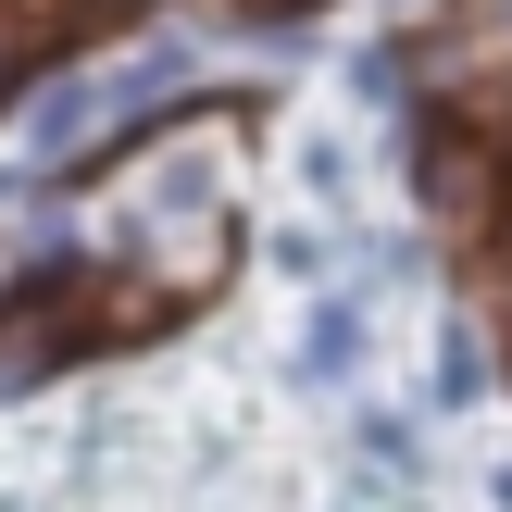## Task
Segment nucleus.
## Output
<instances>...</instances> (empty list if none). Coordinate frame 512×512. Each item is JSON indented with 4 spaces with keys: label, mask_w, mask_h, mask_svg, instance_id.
Masks as SVG:
<instances>
[{
    "label": "nucleus",
    "mask_w": 512,
    "mask_h": 512,
    "mask_svg": "<svg viewBox=\"0 0 512 512\" xmlns=\"http://www.w3.org/2000/svg\"><path fill=\"white\" fill-rule=\"evenodd\" d=\"M400 125H413V188H425V225H438L450 250H488L500 225H512V150L463 113V100H413Z\"/></svg>",
    "instance_id": "obj_1"
},
{
    "label": "nucleus",
    "mask_w": 512,
    "mask_h": 512,
    "mask_svg": "<svg viewBox=\"0 0 512 512\" xmlns=\"http://www.w3.org/2000/svg\"><path fill=\"white\" fill-rule=\"evenodd\" d=\"M100 138H113V88H100V75H63V88H38V100H25V125H13V150H25V163H88V150Z\"/></svg>",
    "instance_id": "obj_2"
},
{
    "label": "nucleus",
    "mask_w": 512,
    "mask_h": 512,
    "mask_svg": "<svg viewBox=\"0 0 512 512\" xmlns=\"http://www.w3.org/2000/svg\"><path fill=\"white\" fill-rule=\"evenodd\" d=\"M363 338H375V325H363V300H325V313H313V350H300V363H313V375H350V363H363Z\"/></svg>",
    "instance_id": "obj_3"
},
{
    "label": "nucleus",
    "mask_w": 512,
    "mask_h": 512,
    "mask_svg": "<svg viewBox=\"0 0 512 512\" xmlns=\"http://www.w3.org/2000/svg\"><path fill=\"white\" fill-rule=\"evenodd\" d=\"M475 388H488V338H475V325L450 313V325H438V400H450V413H463Z\"/></svg>",
    "instance_id": "obj_4"
},
{
    "label": "nucleus",
    "mask_w": 512,
    "mask_h": 512,
    "mask_svg": "<svg viewBox=\"0 0 512 512\" xmlns=\"http://www.w3.org/2000/svg\"><path fill=\"white\" fill-rule=\"evenodd\" d=\"M0 13H13V25H50V13H75V0H0Z\"/></svg>",
    "instance_id": "obj_5"
},
{
    "label": "nucleus",
    "mask_w": 512,
    "mask_h": 512,
    "mask_svg": "<svg viewBox=\"0 0 512 512\" xmlns=\"http://www.w3.org/2000/svg\"><path fill=\"white\" fill-rule=\"evenodd\" d=\"M238 13H313V0H238Z\"/></svg>",
    "instance_id": "obj_6"
},
{
    "label": "nucleus",
    "mask_w": 512,
    "mask_h": 512,
    "mask_svg": "<svg viewBox=\"0 0 512 512\" xmlns=\"http://www.w3.org/2000/svg\"><path fill=\"white\" fill-rule=\"evenodd\" d=\"M100 13H150V0H100Z\"/></svg>",
    "instance_id": "obj_7"
},
{
    "label": "nucleus",
    "mask_w": 512,
    "mask_h": 512,
    "mask_svg": "<svg viewBox=\"0 0 512 512\" xmlns=\"http://www.w3.org/2000/svg\"><path fill=\"white\" fill-rule=\"evenodd\" d=\"M500 500H512V463H500Z\"/></svg>",
    "instance_id": "obj_8"
}]
</instances>
